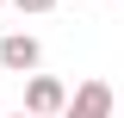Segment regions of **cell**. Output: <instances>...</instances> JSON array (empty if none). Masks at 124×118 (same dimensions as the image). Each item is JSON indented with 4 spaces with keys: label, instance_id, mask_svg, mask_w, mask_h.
I'll return each mask as SVG.
<instances>
[{
    "label": "cell",
    "instance_id": "cell-4",
    "mask_svg": "<svg viewBox=\"0 0 124 118\" xmlns=\"http://www.w3.org/2000/svg\"><path fill=\"white\" fill-rule=\"evenodd\" d=\"M13 6H25V13H50L56 0H13Z\"/></svg>",
    "mask_w": 124,
    "mask_h": 118
},
{
    "label": "cell",
    "instance_id": "cell-6",
    "mask_svg": "<svg viewBox=\"0 0 124 118\" xmlns=\"http://www.w3.org/2000/svg\"><path fill=\"white\" fill-rule=\"evenodd\" d=\"M19 118H25V112H19Z\"/></svg>",
    "mask_w": 124,
    "mask_h": 118
},
{
    "label": "cell",
    "instance_id": "cell-1",
    "mask_svg": "<svg viewBox=\"0 0 124 118\" xmlns=\"http://www.w3.org/2000/svg\"><path fill=\"white\" fill-rule=\"evenodd\" d=\"M44 62V44L31 37V31H6L0 37V68H13V75H31Z\"/></svg>",
    "mask_w": 124,
    "mask_h": 118
},
{
    "label": "cell",
    "instance_id": "cell-5",
    "mask_svg": "<svg viewBox=\"0 0 124 118\" xmlns=\"http://www.w3.org/2000/svg\"><path fill=\"white\" fill-rule=\"evenodd\" d=\"M0 6H6V0H0Z\"/></svg>",
    "mask_w": 124,
    "mask_h": 118
},
{
    "label": "cell",
    "instance_id": "cell-3",
    "mask_svg": "<svg viewBox=\"0 0 124 118\" xmlns=\"http://www.w3.org/2000/svg\"><path fill=\"white\" fill-rule=\"evenodd\" d=\"M62 118H112V87L106 81H81L75 100L62 106Z\"/></svg>",
    "mask_w": 124,
    "mask_h": 118
},
{
    "label": "cell",
    "instance_id": "cell-2",
    "mask_svg": "<svg viewBox=\"0 0 124 118\" xmlns=\"http://www.w3.org/2000/svg\"><path fill=\"white\" fill-rule=\"evenodd\" d=\"M62 106H68L62 81H50V75H31L25 81V118H56Z\"/></svg>",
    "mask_w": 124,
    "mask_h": 118
}]
</instances>
